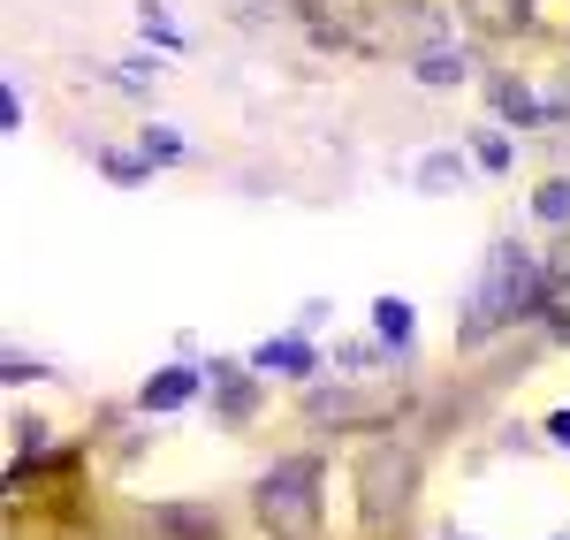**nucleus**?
<instances>
[{
	"label": "nucleus",
	"instance_id": "4",
	"mask_svg": "<svg viewBox=\"0 0 570 540\" xmlns=\"http://www.w3.org/2000/svg\"><path fill=\"white\" fill-rule=\"evenodd\" d=\"M259 365L266 373H312V351L297 335H282V343H259Z\"/></svg>",
	"mask_w": 570,
	"mask_h": 540
},
{
	"label": "nucleus",
	"instance_id": "2",
	"mask_svg": "<svg viewBox=\"0 0 570 540\" xmlns=\"http://www.w3.org/2000/svg\"><path fill=\"white\" fill-rule=\"evenodd\" d=\"M320 480L312 464H282V472H266V488H259V502H266V518H305V488Z\"/></svg>",
	"mask_w": 570,
	"mask_h": 540
},
{
	"label": "nucleus",
	"instance_id": "7",
	"mask_svg": "<svg viewBox=\"0 0 570 540\" xmlns=\"http://www.w3.org/2000/svg\"><path fill=\"white\" fill-rule=\"evenodd\" d=\"M419 77H426V85H456V77H464V61H456V53H426V61H419Z\"/></svg>",
	"mask_w": 570,
	"mask_h": 540
},
{
	"label": "nucleus",
	"instance_id": "1",
	"mask_svg": "<svg viewBox=\"0 0 570 540\" xmlns=\"http://www.w3.org/2000/svg\"><path fill=\"white\" fill-rule=\"evenodd\" d=\"M525 274H532V259L525 252H494V274H487V289L480 297H472V327H487V320H502V305H510V297H525Z\"/></svg>",
	"mask_w": 570,
	"mask_h": 540
},
{
	"label": "nucleus",
	"instance_id": "3",
	"mask_svg": "<svg viewBox=\"0 0 570 540\" xmlns=\"http://www.w3.org/2000/svg\"><path fill=\"white\" fill-rule=\"evenodd\" d=\"M198 396V373L190 365H160L153 381H145V411H176V404H190Z\"/></svg>",
	"mask_w": 570,
	"mask_h": 540
},
{
	"label": "nucleus",
	"instance_id": "6",
	"mask_svg": "<svg viewBox=\"0 0 570 540\" xmlns=\"http://www.w3.org/2000/svg\"><path fill=\"white\" fill-rule=\"evenodd\" d=\"M532 214H540V222H570V183H548V190L532 198Z\"/></svg>",
	"mask_w": 570,
	"mask_h": 540
},
{
	"label": "nucleus",
	"instance_id": "5",
	"mask_svg": "<svg viewBox=\"0 0 570 540\" xmlns=\"http://www.w3.org/2000/svg\"><path fill=\"white\" fill-rule=\"evenodd\" d=\"M373 327H381V343H411V305L403 297H381L373 305Z\"/></svg>",
	"mask_w": 570,
	"mask_h": 540
},
{
	"label": "nucleus",
	"instance_id": "8",
	"mask_svg": "<svg viewBox=\"0 0 570 540\" xmlns=\"http://www.w3.org/2000/svg\"><path fill=\"white\" fill-rule=\"evenodd\" d=\"M548 434H556V442L570 450V411H556V419H548Z\"/></svg>",
	"mask_w": 570,
	"mask_h": 540
}]
</instances>
